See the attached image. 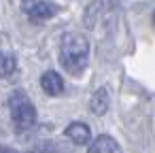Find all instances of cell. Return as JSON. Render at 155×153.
<instances>
[{
	"instance_id": "6da1fadb",
	"label": "cell",
	"mask_w": 155,
	"mask_h": 153,
	"mask_svg": "<svg viewBox=\"0 0 155 153\" xmlns=\"http://www.w3.org/2000/svg\"><path fill=\"white\" fill-rule=\"evenodd\" d=\"M87 58H89V43L83 34L77 32H68L62 36V47H60V62L62 66L72 72V75H81L87 66Z\"/></svg>"
},
{
	"instance_id": "7a4b0ae2",
	"label": "cell",
	"mask_w": 155,
	"mask_h": 153,
	"mask_svg": "<svg viewBox=\"0 0 155 153\" xmlns=\"http://www.w3.org/2000/svg\"><path fill=\"white\" fill-rule=\"evenodd\" d=\"M9 106H11V117H13L15 130L26 132L36 123V108L30 102V98L26 96V91L15 89L9 98Z\"/></svg>"
},
{
	"instance_id": "3957f363",
	"label": "cell",
	"mask_w": 155,
	"mask_h": 153,
	"mask_svg": "<svg viewBox=\"0 0 155 153\" xmlns=\"http://www.w3.org/2000/svg\"><path fill=\"white\" fill-rule=\"evenodd\" d=\"M41 87L45 94L49 96H60L64 91V79L55 72V70H47L43 77H41Z\"/></svg>"
},
{
	"instance_id": "277c9868",
	"label": "cell",
	"mask_w": 155,
	"mask_h": 153,
	"mask_svg": "<svg viewBox=\"0 0 155 153\" xmlns=\"http://www.w3.org/2000/svg\"><path fill=\"white\" fill-rule=\"evenodd\" d=\"M66 136H68L74 145H87L89 138H91V132H89V128H87L85 123L74 121V123H70V125L66 128Z\"/></svg>"
},
{
	"instance_id": "5b68a950",
	"label": "cell",
	"mask_w": 155,
	"mask_h": 153,
	"mask_svg": "<svg viewBox=\"0 0 155 153\" xmlns=\"http://www.w3.org/2000/svg\"><path fill=\"white\" fill-rule=\"evenodd\" d=\"M89 153H121V149H119V145H117L115 138L102 134V136H98V138L91 142Z\"/></svg>"
},
{
	"instance_id": "8992f818",
	"label": "cell",
	"mask_w": 155,
	"mask_h": 153,
	"mask_svg": "<svg viewBox=\"0 0 155 153\" xmlns=\"http://www.w3.org/2000/svg\"><path fill=\"white\" fill-rule=\"evenodd\" d=\"M55 11L58 9L53 5H49V2H32V5L26 7V13L32 19H49V17L55 15Z\"/></svg>"
},
{
	"instance_id": "52a82bcc",
	"label": "cell",
	"mask_w": 155,
	"mask_h": 153,
	"mask_svg": "<svg viewBox=\"0 0 155 153\" xmlns=\"http://www.w3.org/2000/svg\"><path fill=\"white\" fill-rule=\"evenodd\" d=\"M89 108H91V113H96V115H104L106 111H108V91L102 87V89H98V91H94V96H91V100H89Z\"/></svg>"
},
{
	"instance_id": "ba28073f",
	"label": "cell",
	"mask_w": 155,
	"mask_h": 153,
	"mask_svg": "<svg viewBox=\"0 0 155 153\" xmlns=\"http://www.w3.org/2000/svg\"><path fill=\"white\" fill-rule=\"evenodd\" d=\"M15 66H17V62H15L13 55H5V58H2V75H5V77H9V75L15 70Z\"/></svg>"
},
{
	"instance_id": "9c48e42d",
	"label": "cell",
	"mask_w": 155,
	"mask_h": 153,
	"mask_svg": "<svg viewBox=\"0 0 155 153\" xmlns=\"http://www.w3.org/2000/svg\"><path fill=\"white\" fill-rule=\"evenodd\" d=\"M2 153H17V151H13V149H2Z\"/></svg>"
},
{
	"instance_id": "30bf717a",
	"label": "cell",
	"mask_w": 155,
	"mask_h": 153,
	"mask_svg": "<svg viewBox=\"0 0 155 153\" xmlns=\"http://www.w3.org/2000/svg\"><path fill=\"white\" fill-rule=\"evenodd\" d=\"M153 24H155V13H153Z\"/></svg>"
}]
</instances>
